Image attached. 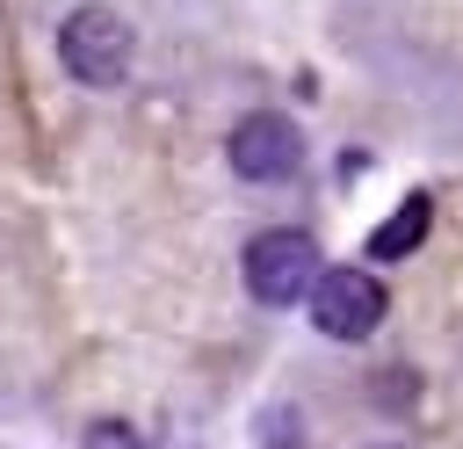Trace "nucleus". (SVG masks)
Segmentation results:
<instances>
[{
    "instance_id": "1",
    "label": "nucleus",
    "mask_w": 463,
    "mask_h": 449,
    "mask_svg": "<svg viewBox=\"0 0 463 449\" xmlns=\"http://www.w3.org/2000/svg\"><path fill=\"white\" fill-rule=\"evenodd\" d=\"M58 58H65L72 80L116 87V80L130 72V22L109 14V7H80V14H65V29H58Z\"/></svg>"
},
{
    "instance_id": "2",
    "label": "nucleus",
    "mask_w": 463,
    "mask_h": 449,
    "mask_svg": "<svg viewBox=\"0 0 463 449\" xmlns=\"http://www.w3.org/2000/svg\"><path fill=\"white\" fill-rule=\"evenodd\" d=\"M311 282H318V246H311V232H260L253 246H246V290L260 297V304H297V297H311Z\"/></svg>"
},
{
    "instance_id": "3",
    "label": "nucleus",
    "mask_w": 463,
    "mask_h": 449,
    "mask_svg": "<svg viewBox=\"0 0 463 449\" xmlns=\"http://www.w3.org/2000/svg\"><path fill=\"white\" fill-rule=\"evenodd\" d=\"M311 319H318V333H333V340H362V333H376V319H383V282L362 275V268H318V282H311Z\"/></svg>"
},
{
    "instance_id": "4",
    "label": "nucleus",
    "mask_w": 463,
    "mask_h": 449,
    "mask_svg": "<svg viewBox=\"0 0 463 449\" xmlns=\"http://www.w3.org/2000/svg\"><path fill=\"white\" fill-rule=\"evenodd\" d=\"M297 159H304V138L289 116H246L232 130V167L246 181H282V174H297Z\"/></svg>"
},
{
    "instance_id": "5",
    "label": "nucleus",
    "mask_w": 463,
    "mask_h": 449,
    "mask_svg": "<svg viewBox=\"0 0 463 449\" xmlns=\"http://www.w3.org/2000/svg\"><path fill=\"white\" fill-rule=\"evenodd\" d=\"M427 217H434V203H427V196H405V203H398V210H391V217L369 232V253H376V261H398V253H412V246L427 239Z\"/></svg>"
},
{
    "instance_id": "6",
    "label": "nucleus",
    "mask_w": 463,
    "mask_h": 449,
    "mask_svg": "<svg viewBox=\"0 0 463 449\" xmlns=\"http://www.w3.org/2000/svg\"><path fill=\"white\" fill-rule=\"evenodd\" d=\"M94 449H137V442H130L123 427H94Z\"/></svg>"
}]
</instances>
